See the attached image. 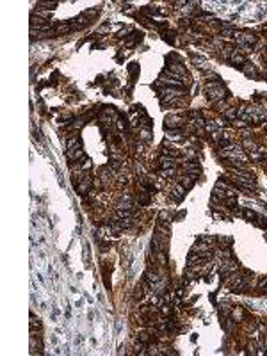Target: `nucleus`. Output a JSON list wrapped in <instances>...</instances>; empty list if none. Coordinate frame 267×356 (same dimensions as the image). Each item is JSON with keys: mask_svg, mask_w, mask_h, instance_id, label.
Here are the masks:
<instances>
[{"mask_svg": "<svg viewBox=\"0 0 267 356\" xmlns=\"http://www.w3.org/2000/svg\"><path fill=\"white\" fill-rule=\"evenodd\" d=\"M180 125H182V121H180V119H176V118L168 119V121H166V128H168V126H180Z\"/></svg>", "mask_w": 267, "mask_h": 356, "instance_id": "2", "label": "nucleus"}, {"mask_svg": "<svg viewBox=\"0 0 267 356\" xmlns=\"http://www.w3.org/2000/svg\"><path fill=\"white\" fill-rule=\"evenodd\" d=\"M160 164H162V167H173L174 166L173 158H166V157H160Z\"/></svg>", "mask_w": 267, "mask_h": 356, "instance_id": "1", "label": "nucleus"}, {"mask_svg": "<svg viewBox=\"0 0 267 356\" xmlns=\"http://www.w3.org/2000/svg\"><path fill=\"white\" fill-rule=\"evenodd\" d=\"M32 25H38V20H36V18H32ZM39 25H41L43 29H46V27L43 25V20H39Z\"/></svg>", "mask_w": 267, "mask_h": 356, "instance_id": "3", "label": "nucleus"}]
</instances>
